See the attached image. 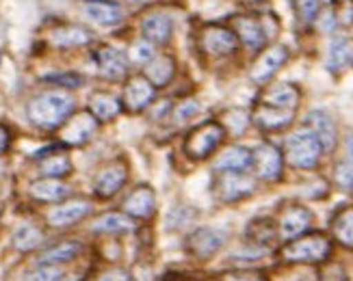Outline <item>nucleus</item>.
Listing matches in <instances>:
<instances>
[{
	"label": "nucleus",
	"mask_w": 353,
	"mask_h": 281,
	"mask_svg": "<svg viewBox=\"0 0 353 281\" xmlns=\"http://www.w3.org/2000/svg\"><path fill=\"white\" fill-rule=\"evenodd\" d=\"M85 13L102 26H113L121 20V7L117 3H111V0H94V3H87Z\"/></svg>",
	"instance_id": "nucleus-31"
},
{
	"label": "nucleus",
	"mask_w": 353,
	"mask_h": 281,
	"mask_svg": "<svg viewBox=\"0 0 353 281\" xmlns=\"http://www.w3.org/2000/svg\"><path fill=\"white\" fill-rule=\"evenodd\" d=\"M121 111H124V104H121V100H117L109 91H96L94 96L89 98V113L94 115L100 123L113 121Z\"/></svg>",
	"instance_id": "nucleus-24"
},
{
	"label": "nucleus",
	"mask_w": 353,
	"mask_h": 281,
	"mask_svg": "<svg viewBox=\"0 0 353 281\" xmlns=\"http://www.w3.org/2000/svg\"><path fill=\"white\" fill-rule=\"evenodd\" d=\"M130 59L134 63H150V61L154 59V43H150L148 39L137 41L130 48Z\"/></svg>",
	"instance_id": "nucleus-39"
},
{
	"label": "nucleus",
	"mask_w": 353,
	"mask_h": 281,
	"mask_svg": "<svg viewBox=\"0 0 353 281\" xmlns=\"http://www.w3.org/2000/svg\"><path fill=\"white\" fill-rule=\"evenodd\" d=\"M63 281H81V279H79V277H65Z\"/></svg>",
	"instance_id": "nucleus-49"
},
{
	"label": "nucleus",
	"mask_w": 353,
	"mask_h": 281,
	"mask_svg": "<svg viewBox=\"0 0 353 281\" xmlns=\"http://www.w3.org/2000/svg\"><path fill=\"white\" fill-rule=\"evenodd\" d=\"M330 227H332V233L336 240L347 249H353V206L341 208L336 212L332 216Z\"/></svg>",
	"instance_id": "nucleus-32"
},
{
	"label": "nucleus",
	"mask_w": 353,
	"mask_h": 281,
	"mask_svg": "<svg viewBox=\"0 0 353 281\" xmlns=\"http://www.w3.org/2000/svg\"><path fill=\"white\" fill-rule=\"evenodd\" d=\"M91 39V30L81 24H59L50 33V41L57 48H83Z\"/></svg>",
	"instance_id": "nucleus-21"
},
{
	"label": "nucleus",
	"mask_w": 353,
	"mask_h": 281,
	"mask_svg": "<svg viewBox=\"0 0 353 281\" xmlns=\"http://www.w3.org/2000/svg\"><path fill=\"white\" fill-rule=\"evenodd\" d=\"M225 238H228V233L223 229L197 227L187 238V251L197 260H210L223 247Z\"/></svg>",
	"instance_id": "nucleus-12"
},
{
	"label": "nucleus",
	"mask_w": 353,
	"mask_h": 281,
	"mask_svg": "<svg viewBox=\"0 0 353 281\" xmlns=\"http://www.w3.org/2000/svg\"><path fill=\"white\" fill-rule=\"evenodd\" d=\"M98 281H132V275L124 269H111L102 273Z\"/></svg>",
	"instance_id": "nucleus-45"
},
{
	"label": "nucleus",
	"mask_w": 353,
	"mask_h": 281,
	"mask_svg": "<svg viewBox=\"0 0 353 281\" xmlns=\"http://www.w3.org/2000/svg\"><path fill=\"white\" fill-rule=\"evenodd\" d=\"M332 256V242L325 233L312 231L288 240L280 249V258L290 264H323Z\"/></svg>",
	"instance_id": "nucleus-2"
},
{
	"label": "nucleus",
	"mask_w": 353,
	"mask_h": 281,
	"mask_svg": "<svg viewBox=\"0 0 353 281\" xmlns=\"http://www.w3.org/2000/svg\"><path fill=\"white\" fill-rule=\"evenodd\" d=\"M199 45L210 56H230L239 48V37L232 28L221 24H206L199 33Z\"/></svg>",
	"instance_id": "nucleus-6"
},
{
	"label": "nucleus",
	"mask_w": 353,
	"mask_h": 281,
	"mask_svg": "<svg viewBox=\"0 0 353 281\" xmlns=\"http://www.w3.org/2000/svg\"><path fill=\"white\" fill-rule=\"evenodd\" d=\"M141 35L154 45H163L174 35V20L165 13H152L141 22Z\"/></svg>",
	"instance_id": "nucleus-22"
},
{
	"label": "nucleus",
	"mask_w": 353,
	"mask_h": 281,
	"mask_svg": "<svg viewBox=\"0 0 353 281\" xmlns=\"http://www.w3.org/2000/svg\"><path fill=\"white\" fill-rule=\"evenodd\" d=\"M154 98H157V87L141 74V76H130L126 81L121 104H124V111L137 115V113H143L148 106H152Z\"/></svg>",
	"instance_id": "nucleus-9"
},
{
	"label": "nucleus",
	"mask_w": 353,
	"mask_h": 281,
	"mask_svg": "<svg viewBox=\"0 0 353 281\" xmlns=\"http://www.w3.org/2000/svg\"><path fill=\"white\" fill-rule=\"evenodd\" d=\"M0 212H3V208H0Z\"/></svg>",
	"instance_id": "nucleus-51"
},
{
	"label": "nucleus",
	"mask_w": 353,
	"mask_h": 281,
	"mask_svg": "<svg viewBox=\"0 0 353 281\" xmlns=\"http://www.w3.org/2000/svg\"><path fill=\"white\" fill-rule=\"evenodd\" d=\"M134 229V218L126 212H106L98 216L91 231L96 233H128Z\"/></svg>",
	"instance_id": "nucleus-29"
},
{
	"label": "nucleus",
	"mask_w": 353,
	"mask_h": 281,
	"mask_svg": "<svg viewBox=\"0 0 353 281\" xmlns=\"http://www.w3.org/2000/svg\"><path fill=\"white\" fill-rule=\"evenodd\" d=\"M11 145V130L5 126V123H0V156H3Z\"/></svg>",
	"instance_id": "nucleus-46"
},
{
	"label": "nucleus",
	"mask_w": 353,
	"mask_h": 281,
	"mask_svg": "<svg viewBox=\"0 0 353 281\" xmlns=\"http://www.w3.org/2000/svg\"><path fill=\"white\" fill-rule=\"evenodd\" d=\"M323 156V145L310 128L297 130L286 138L284 158L295 169H314Z\"/></svg>",
	"instance_id": "nucleus-3"
},
{
	"label": "nucleus",
	"mask_w": 353,
	"mask_h": 281,
	"mask_svg": "<svg viewBox=\"0 0 353 281\" xmlns=\"http://www.w3.org/2000/svg\"><path fill=\"white\" fill-rule=\"evenodd\" d=\"M26 281H61V271L59 267H39L28 275Z\"/></svg>",
	"instance_id": "nucleus-43"
},
{
	"label": "nucleus",
	"mask_w": 353,
	"mask_h": 281,
	"mask_svg": "<svg viewBox=\"0 0 353 281\" xmlns=\"http://www.w3.org/2000/svg\"><path fill=\"white\" fill-rule=\"evenodd\" d=\"M199 111H202V104H199L197 100H184V102H180L174 108V121L176 123H182V121L195 117Z\"/></svg>",
	"instance_id": "nucleus-38"
},
{
	"label": "nucleus",
	"mask_w": 353,
	"mask_h": 281,
	"mask_svg": "<svg viewBox=\"0 0 353 281\" xmlns=\"http://www.w3.org/2000/svg\"><path fill=\"white\" fill-rule=\"evenodd\" d=\"M91 59L96 61L98 65V74L106 81H121L128 72V59L126 54L113 48V45H98V48L91 52Z\"/></svg>",
	"instance_id": "nucleus-14"
},
{
	"label": "nucleus",
	"mask_w": 353,
	"mask_h": 281,
	"mask_svg": "<svg viewBox=\"0 0 353 281\" xmlns=\"http://www.w3.org/2000/svg\"><path fill=\"white\" fill-rule=\"evenodd\" d=\"M252 160H254L252 149L243 147V145H232L217 156L214 169L217 171H243L245 174V171L252 167Z\"/></svg>",
	"instance_id": "nucleus-27"
},
{
	"label": "nucleus",
	"mask_w": 353,
	"mask_h": 281,
	"mask_svg": "<svg viewBox=\"0 0 353 281\" xmlns=\"http://www.w3.org/2000/svg\"><path fill=\"white\" fill-rule=\"evenodd\" d=\"M28 195L43 204H59L70 195V186L57 178H41L28 186Z\"/></svg>",
	"instance_id": "nucleus-23"
},
{
	"label": "nucleus",
	"mask_w": 353,
	"mask_h": 281,
	"mask_svg": "<svg viewBox=\"0 0 353 281\" xmlns=\"http://www.w3.org/2000/svg\"><path fill=\"white\" fill-rule=\"evenodd\" d=\"M312 223V214L308 208H303V206H288L282 216H280V236L284 240H293V238H299L303 236L305 231H308Z\"/></svg>",
	"instance_id": "nucleus-19"
},
{
	"label": "nucleus",
	"mask_w": 353,
	"mask_h": 281,
	"mask_svg": "<svg viewBox=\"0 0 353 281\" xmlns=\"http://www.w3.org/2000/svg\"><path fill=\"white\" fill-rule=\"evenodd\" d=\"M334 180L341 189H353V163L345 160L341 165H336L334 169Z\"/></svg>",
	"instance_id": "nucleus-40"
},
{
	"label": "nucleus",
	"mask_w": 353,
	"mask_h": 281,
	"mask_svg": "<svg viewBox=\"0 0 353 281\" xmlns=\"http://www.w3.org/2000/svg\"><path fill=\"white\" fill-rule=\"evenodd\" d=\"M217 197L225 204H234V201L248 199L256 191L254 178L245 176L243 171H221L217 178Z\"/></svg>",
	"instance_id": "nucleus-7"
},
{
	"label": "nucleus",
	"mask_w": 353,
	"mask_h": 281,
	"mask_svg": "<svg viewBox=\"0 0 353 281\" xmlns=\"http://www.w3.org/2000/svg\"><path fill=\"white\" fill-rule=\"evenodd\" d=\"M353 56V45L347 35H334L330 41V52H327V70L330 72H341Z\"/></svg>",
	"instance_id": "nucleus-30"
},
{
	"label": "nucleus",
	"mask_w": 353,
	"mask_h": 281,
	"mask_svg": "<svg viewBox=\"0 0 353 281\" xmlns=\"http://www.w3.org/2000/svg\"><path fill=\"white\" fill-rule=\"evenodd\" d=\"M94 210L89 199H70V201H63V204H59L57 208H52L48 214H46V221H48L50 227L54 229H65V227H72L76 223H81L85 216H89V212Z\"/></svg>",
	"instance_id": "nucleus-11"
},
{
	"label": "nucleus",
	"mask_w": 353,
	"mask_h": 281,
	"mask_svg": "<svg viewBox=\"0 0 353 281\" xmlns=\"http://www.w3.org/2000/svg\"><path fill=\"white\" fill-rule=\"evenodd\" d=\"M35 160H39V174L41 178H57V180H63L72 174V160L70 156L61 149V145H50L41 152H37L33 156Z\"/></svg>",
	"instance_id": "nucleus-16"
},
{
	"label": "nucleus",
	"mask_w": 353,
	"mask_h": 281,
	"mask_svg": "<svg viewBox=\"0 0 353 281\" xmlns=\"http://www.w3.org/2000/svg\"><path fill=\"white\" fill-rule=\"evenodd\" d=\"M74 113L72 93L63 89L43 91L26 106V117L39 130H59Z\"/></svg>",
	"instance_id": "nucleus-1"
},
{
	"label": "nucleus",
	"mask_w": 353,
	"mask_h": 281,
	"mask_svg": "<svg viewBox=\"0 0 353 281\" xmlns=\"http://www.w3.org/2000/svg\"><path fill=\"white\" fill-rule=\"evenodd\" d=\"M295 119V111H288V108H278L260 102L254 106L252 111V121L254 126H258L265 132H280L284 128H288Z\"/></svg>",
	"instance_id": "nucleus-15"
},
{
	"label": "nucleus",
	"mask_w": 353,
	"mask_h": 281,
	"mask_svg": "<svg viewBox=\"0 0 353 281\" xmlns=\"http://www.w3.org/2000/svg\"><path fill=\"white\" fill-rule=\"evenodd\" d=\"M299 100H301V91L295 85H288V83L269 87L263 96L265 104L278 106V108H288V111H295V108L299 106Z\"/></svg>",
	"instance_id": "nucleus-28"
},
{
	"label": "nucleus",
	"mask_w": 353,
	"mask_h": 281,
	"mask_svg": "<svg viewBox=\"0 0 353 281\" xmlns=\"http://www.w3.org/2000/svg\"><path fill=\"white\" fill-rule=\"evenodd\" d=\"M305 123H308V128L321 140L323 152H334L336 149V143H339V130H336L334 119L325 111H312L308 117H305Z\"/></svg>",
	"instance_id": "nucleus-20"
},
{
	"label": "nucleus",
	"mask_w": 353,
	"mask_h": 281,
	"mask_svg": "<svg viewBox=\"0 0 353 281\" xmlns=\"http://www.w3.org/2000/svg\"><path fill=\"white\" fill-rule=\"evenodd\" d=\"M275 236H278V231H275V223L271 218H256L248 227V238L254 244H269Z\"/></svg>",
	"instance_id": "nucleus-34"
},
{
	"label": "nucleus",
	"mask_w": 353,
	"mask_h": 281,
	"mask_svg": "<svg viewBox=\"0 0 353 281\" xmlns=\"http://www.w3.org/2000/svg\"><path fill=\"white\" fill-rule=\"evenodd\" d=\"M128 180V165L124 158H117V160H111L109 165H104L98 176L94 180V193L98 199H111L115 197L121 186L126 184Z\"/></svg>",
	"instance_id": "nucleus-8"
},
{
	"label": "nucleus",
	"mask_w": 353,
	"mask_h": 281,
	"mask_svg": "<svg viewBox=\"0 0 353 281\" xmlns=\"http://www.w3.org/2000/svg\"><path fill=\"white\" fill-rule=\"evenodd\" d=\"M121 210L126 214H130L132 218H150L157 210V195L152 191V186L148 184H139L134 191L128 193V197L121 204Z\"/></svg>",
	"instance_id": "nucleus-18"
},
{
	"label": "nucleus",
	"mask_w": 353,
	"mask_h": 281,
	"mask_svg": "<svg viewBox=\"0 0 353 281\" xmlns=\"http://www.w3.org/2000/svg\"><path fill=\"white\" fill-rule=\"evenodd\" d=\"M143 76L148 78V81L154 85L157 89L159 87H165L170 85L174 81L176 76V61L174 56L170 54H161V56H154L150 61V63H145V72Z\"/></svg>",
	"instance_id": "nucleus-26"
},
{
	"label": "nucleus",
	"mask_w": 353,
	"mask_h": 281,
	"mask_svg": "<svg viewBox=\"0 0 353 281\" xmlns=\"http://www.w3.org/2000/svg\"><path fill=\"white\" fill-rule=\"evenodd\" d=\"M225 138V128L219 121H206L195 126L187 140H184V154L193 160H204L208 156L221 145V140Z\"/></svg>",
	"instance_id": "nucleus-4"
},
{
	"label": "nucleus",
	"mask_w": 353,
	"mask_h": 281,
	"mask_svg": "<svg viewBox=\"0 0 353 281\" xmlns=\"http://www.w3.org/2000/svg\"><path fill=\"white\" fill-rule=\"evenodd\" d=\"M319 281H349L347 271L339 262H323L319 271Z\"/></svg>",
	"instance_id": "nucleus-37"
},
{
	"label": "nucleus",
	"mask_w": 353,
	"mask_h": 281,
	"mask_svg": "<svg viewBox=\"0 0 353 281\" xmlns=\"http://www.w3.org/2000/svg\"><path fill=\"white\" fill-rule=\"evenodd\" d=\"M98 119L89 111L70 117L63 126L59 128V143L65 147H83L87 145L94 134L98 132Z\"/></svg>",
	"instance_id": "nucleus-5"
},
{
	"label": "nucleus",
	"mask_w": 353,
	"mask_h": 281,
	"mask_svg": "<svg viewBox=\"0 0 353 281\" xmlns=\"http://www.w3.org/2000/svg\"><path fill=\"white\" fill-rule=\"evenodd\" d=\"M13 249L20 253H28V251H35L37 247L43 244V231L35 225H22L15 229L13 233Z\"/></svg>",
	"instance_id": "nucleus-33"
},
{
	"label": "nucleus",
	"mask_w": 353,
	"mask_h": 281,
	"mask_svg": "<svg viewBox=\"0 0 353 281\" xmlns=\"http://www.w3.org/2000/svg\"><path fill=\"white\" fill-rule=\"evenodd\" d=\"M295 13L303 26L314 24L321 15V0H295Z\"/></svg>",
	"instance_id": "nucleus-36"
},
{
	"label": "nucleus",
	"mask_w": 353,
	"mask_h": 281,
	"mask_svg": "<svg viewBox=\"0 0 353 281\" xmlns=\"http://www.w3.org/2000/svg\"><path fill=\"white\" fill-rule=\"evenodd\" d=\"M288 54H290L288 48L282 43H275V45H271V48L263 50V52H260V56L254 61V65H252V72H250L252 81L258 83V85L269 83L271 78L278 74V70L288 61Z\"/></svg>",
	"instance_id": "nucleus-13"
},
{
	"label": "nucleus",
	"mask_w": 353,
	"mask_h": 281,
	"mask_svg": "<svg viewBox=\"0 0 353 281\" xmlns=\"http://www.w3.org/2000/svg\"><path fill=\"white\" fill-rule=\"evenodd\" d=\"M81 251H83V244L79 240H65V242H59L50 249H46L43 253H39L37 262H39V267H59V264L76 260L81 256Z\"/></svg>",
	"instance_id": "nucleus-25"
},
{
	"label": "nucleus",
	"mask_w": 353,
	"mask_h": 281,
	"mask_svg": "<svg viewBox=\"0 0 353 281\" xmlns=\"http://www.w3.org/2000/svg\"><path fill=\"white\" fill-rule=\"evenodd\" d=\"M232 30L236 33L239 41H243L254 52H258L267 41L263 18H256V15H236V18H232Z\"/></svg>",
	"instance_id": "nucleus-17"
},
{
	"label": "nucleus",
	"mask_w": 353,
	"mask_h": 281,
	"mask_svg": "<svg viewBox=\"0 0 353 281\" xmlns=\"http://www.w3.org/2000/svg\"><path fill=\"white\" fill-rule=\"evenodd\" d=\"M336 22L343 24V26L353 24V3L351 0H341L339 11H336Z\"/></svg>",
	"instance_id": "nucleus-44"
},
{
	"label": "nucleus",
	"mask_w": 353,
	"mask_h": 281,
	"mask_svg": "<svg viewBox=\"0 0 353 281\" xmlns=\"http://www.w3.org/2000/svg\"><path fill=\"white\" fill-rule=\"evenodd\" d=\"M163 281H199V279L189 277V275H180V273H170V275H165Z\"/></svg>",
	"instance_id": "nucleus-47"
},
{
	"label": "nucleus",
	"mask_w": 353,
	"mask_h": 281,
	"mask_svg": "<svg viewBox=\"0 0 353 281\" xmlns=\"http://www.w3.org/2000/svg\"><path fill=\"white\" fill-rule=\"evenodd\" d=\"M221 119L223 121H219V123L232 134H243L245 130H248V123L252 121V117H248V113L241 111V108H230V111L223 113Z\"/></svg>",
	"instance_id": "nucleus-35"
},
{
	"label": "nucleus",
	"mask_w": 353,
	"mask_h": 281,
	"mask_svg": "<svg viewBox=\"0 0 353 281\" xmlns=\"http://www.w3.org/2000/svg\"><path fill=\"white\" fill-rule=\"evenodd\" d=\"M132 3H148V0H132Z\"/></svg>",
	"instance_id": "nucleus-50"
},
{
	"label": "nucleus",
	"mask_w": 353,
	"mask_h": 281,
	"mask_svg": "<svg viewBox=\"0 0 353 281\" xmlns=\"http://www.w3.org/2000/svg\"><path fill=\"white\" fill-rule=\"evenodd\" d=\"M46 81L61 85V87H68V89H76L83 85V76L79 74H52V76H46Z\"/></svg>",
	"instance_id": "nucleus-42"
},
{
	"label": "nucleus",
	"mask_w": 353,
	"mask_h": 281,
	"mask_svg": "<svg viewBox=\"0 0 353 281\" xmlns=\"http://www.w3.org/2000/svg\"><path fill=\"white\" fill-rule=\"evenodd\" d=\"M254 160L252 167L256 171V176L263 182H278L282 178V169H284V156L282 152L271 145V143H260L254 152Z\"/></svg>",
	"instance_id": "nucleus-10"
},
{
	"label": "nucleus",
	"mask_w": 353,
	"mask_h": 281,
	"mask_svg": "<svg viewBox=\"0 0 353 281\" xmlns=\"http://www.w3.org/2000/svg\"><path fill=\"white\" fill-rule=\"evenodd\" d=\"M347 149H349V156L353 158V134L349 136V140H347Z\"/></svg>",
	"instance_id": "nucleus-48"
},
{
	"label": "nucleus",
	"mask_w": 353,
	"mask_h": 281,
	"mask_svg": "<svg viewBox=\"0 0 353 281\" xmlns=\"http://www.w3.org/2000/svg\"><path fill=\"white\" fill-rule=\"evenodd\" d=\"M219 281H267V277L258 271H228L219 275Z\"/></svg>",
	"instance_id": "nucleus-41"
}]
</instances>
